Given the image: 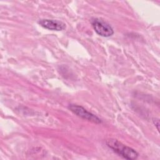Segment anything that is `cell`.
<instances>
[{"instance_id": "cell-2", "label": "cell", "mask_w": 160, "mask_h": 160, "mask_svg": "<svg viewBox=\"0 0 160 160\" xmlns=\"http://www.w3.org/2000/svg\"><path fill=\"white\" fill-rule=\"evenodd\" d=\"M69 109L74 114H76L78 116L84 119L88 120L89 121H91L96 124H99L101 122V121L99 118H98L96 116L92 114L91 112L88 111L86 109H85L83 107L81 106L70 104L69 106Z\"/></svg>"}, {"instance_id": "cell-5", "label": "cell", "mask_w": 160, "mask_h": 160, "mask_svg": "<svg viewBox=\"0 0 160 160\" xmlns=\"http://www.w3.org/2000/svg\"><path fill=\"white\" fill-rule=\"evenodd\" d=\"M153 122H154V124H155V126H156V128L158 129V131H159V120L158 118H154L153 119Z\"/></svg>"}, {"instance_id": "cell-1", "label": "cell", "mask_w": 160, "mask_h": 160, "mask_svg": "<svg viewBox=\"0 0 160 160\" xmlns=\"http://www.w3.org/2000/svg\"><path fill=\"white\" fill-rule=\"evenodd\" d=\"M106 144L109 148L125 159H136L138 157L139 154L134 149L125 146L117 139H109L106 141Z\"/></svg>"}, {"instance_id": "cell-3", "label": "cell", "mask_w": 160, "mask_h": 160, "mask_svg": "<svg viewBox=\"0 0 160 160\" xmlns=\"http://www.w3.org/2000/svg\"><path fill=\"white\" fill-rule=\"evenodd\" d=\"M91 24L95 32L102 37H109L114 33L111 26L102 20L94 19L92 20Z\"/></svg>"}, {"instance_id": "cell-4", "label": "cell", "mask_w": 160, "mask_h": 160, "mask_svg": "<svg viewBox=\"0 0 160 160\" xmlns=\"http://www.w3.org/2000/svg\"><path fill=\"white\" fill-rule=\"evenodd\" d=\"M38 24L46 29L53 31H62L66 28V24L58 20L44 19L39 20Z\"/></svg>"}]
</instances>
